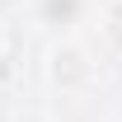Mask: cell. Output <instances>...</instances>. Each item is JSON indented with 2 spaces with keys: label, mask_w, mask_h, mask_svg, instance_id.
I'll list each match as a JSON object with an SVG mask.
<instances>
[{
  "label": "cell",
  "mask_w": 122,
  "mask_h": 122,
  "mask_svg": "<svg viewBox=\"0 0 122 122\" xmlns=\"http://www.w3.org/2000/svg\"><path fill=\"white\" fill-rule=\"evenodd\" d=\"M80 19H85V0H38V24L47 28H75Z\"/></svg>",
  "instance_id": "obj_1"
},
{
  "label": "cell",
  "mask_w": 122,
  "mask_h": 122,
  "mask_svg": "<svg viewBox=\"0 0 122 122\" xmlns=\"http://www.w3.org/2000/svg\"><path fill=\"white\" fill-rule=\"evenodd\" d=\"M14 122H42V117H33V113H24V117H14Z\"/></svg>",
  "instance_id": "obj_2"
}]
</instances>
